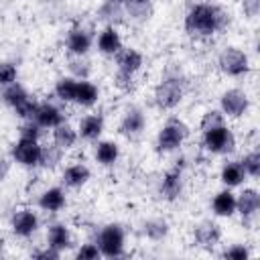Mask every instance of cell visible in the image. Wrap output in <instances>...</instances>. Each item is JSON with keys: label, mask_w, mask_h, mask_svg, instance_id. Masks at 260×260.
Here are the masks:
<instances>
[{"label": "cell", "mask_w": 260, "mask_h": 260, "mask_svg": "<svg viewBox=\"0 0 260 260\" xmlns=\"http://www.w3.org/2000/svg\"><path fill=\"white\" fill-rule=\"evenodd\" d=\"M152 14H154L152 0H126L124 2V20L142 24L150 20Z\"/></svg>", "instance_id": "cell-19"}, {"label": "cell", "mask_w": 260, "mask_h": 260, "mask_svg": "<svg viewBox=\"0 0 260 260\" xmlns=\"http://www.w3.org/2000/svg\"><path fill=\"white\" fill-rule=\"evenodd\" d=\"M187 93V81L181 75H167L152 91V102L158 110H175Z\"/></svg>", "instance_id": "cell-2"}, {"label": "cell", "mask_w": 260, "mask_h": 260, "mask_svg": "<svg viewBox=\"0 0 260 260\" xmlns=\"http://www.w3.org/2000/svg\"><path fill=\"white\" fill-rule=\"evenodd\" d=\"M250 256H252V250L246 244H232L221 252V258H230V260H248Z\"/></svg>", "instance_id": "cell-39"}, {"label": "cell", "mask_w": 260, "mask_h": 260, "mask_svg": "<svg viewBox=\"0 0 260 260\" xmlns=\"http://www.w3.org/2000/svg\"><path fill=\"white\" fill-rule=\"evenodd\" d=\"M10 154H12L14 162H18L20 167L35 169V167H39L41 142H39V140H26V138H18V140L12 144Z\"/></svg>", "instance_id": "cell-8"}, {"label": "cell", "mask_w": 260, "mask_h": 260, "mask_svg": "<svg viewBox=\"0 0 260 260\" xmlns=\"http://www.w3.org/2000/svg\"><path fill=\"white\" fill-rule=\"evenodd\" d=\"M43 128L35 122V120H22L18 126V138H26V140H41Z\"/></svg>", "instance_id": "cell-37"}, {"label": "cell", "mask_w": 260, "mask_h": 260, "mask_svg": "<svg viewBox=\"0 0 260 260\" xmlns=\"http://www.w3.org/2000/svg\"><path fill=\"white\" fill-rule=\"evenodd\" d=\"M211 211L217 217H234L236 215V193L230 187L217 191L211 199Z\"/></svg>", "instance_id": "cell-21"}, {"label": "cell", "mask_w": 260, "mask_h": 260, "mask_svg": "<svg viewBox=\"0 0 260 260\" xmlns=\"http://www.w3.org/2000/svg\"><path fill=\"white\" fill-rule=\"evenodd\" d=\"M169 232H171V225H169V221L162 219V217H150V219H146V221L142 223V234H144V238H148V240H152V242L165 240V238L169 236Z\"/></svg>", "instance_id": "cell-29"}, {"label": "cell", "mask_w": 260, "mask_h": 260, "mask_svg": "<svg viewBox=\"0 0 260 260\" xmlns=\"http://www.w3.org/2000/svg\"><path fill=\"white\" fill-rule=\"evenodd\" d=\"M75 258L77 260H95V258H102V252H100L95 242H85V244H81L77 248Z\"/></svg>", "instance_id": "cell-40"}, {"label": "cell", "mask_w": 260, "mask_h": 260, "mask_svg": "<svg viewBox=\"0 0 260 260\" xmlns=\"http://www.w3.org/2000/svg\"><path fill=\"white\" fill-rule=\"evenodd\" d=\"M258 209H260V193L254 187H244L236 195V213H240L242 223L254 219Z\"/></svg>", "instance_id": "cell-14"}, {"label": "cell", "mask_w": 260, "mask_h": 260, "mask_svg": "<svg viewBox=\"0 0 260 260\" xmlns=\"http://www.w3.org/2000/svg\"><path fill=\"white\" fill-rule=\"evenodd\" d=\"M30 93L26 91V87L22 85V83H18V81H14V83H10V85H6V87H2V93H0V100L12 110V108H16L22 100H26Z\"/></svg>", "instance_id": "cell-31"}, {"label": "cell", "mask_w": 260, "mask_h": 260, "mask_svg": "<svg viewBox=\"0 0 260 260\" xmlns=\"http://www.w3.org/2000/svg\"><path fill=\"white\" fill-rule=\"evenodd\" d=\"M77 140H79L77 128H73L71 124L61 122L59 126H55V128H53V144H55V146H59L63 152H67V150L75 148Z\"/></svg>", "instance_id": "cell-25"}, {"label": "cell", "mask_w": 260, "mask_h": 260, "mask_svg": "<svg viewBox=\"0 0 260 260\" xmlns=\"http://www.w3.org/2000/svg\"><path fill=\"white\" fill-rule=\"evenodd\" d=\"M187 138H189V126L179 118H169L156 134V150L173 152L181 148Z\"/></svg>", "instance_id": "cell-4"}, {"label": "cell", "mask_w": 260, "mask_h": 260, "mask_svg": "<svg viewBox=\"0 0 260 260\" xmlns=\"http://www.w3.org/2000/svg\"><path fill=\"white\" fill-rule=\"evenodd\" d=\"M30 120H35L41 128H51L53 130L55 126H59L61 122H65V114L53 102H39L37 112H35V116Z\"/></svg>", "instance_id": "cell-17"}, {"label": "cell", "mask_w": 260, "mask_h": 260, "mask_svg": "<svg viewBox=\"0 0 260 260\" xmlns=\"http://www.w3.org/2000/svg\"><path fill=\"white\" fill-rule=\"evenodd\" d=\"M71 244H73V236L65 223L57 221V223H51L47 228V246H51L59 252H65L71 248Z\"/></svg>", "instance_id": "cell-22"}, {"label": "cell", "mask_w": 260, "mask_h": 260, "mask_svg": "<svg viewBox=\"0 0 260 260\" xmlns=\"http://www.w3.org/2000/svg\"><path fill=\"white\" fill-rule=\"evenodd\" d=\"M6 175V160L4 158H0V179Z\"/></svg>", "instance_id": "cell-44"}, {"label": "cell", "mask_w": 260, "mask_h": 260, "mask_svg": "<svg viewBox=\"0 0 260 260\" xmlns=\"http://www.w3.org/2000/svg\"><path fill=\"white\" fill-rule=\"evenodd\" d=\"M193 240L203 250L215 248L219 244V240H221V228H219V223H215L211 219H201L199 223L193 225Z\"/></svg>", "instance_id": "cell-11"}, {"label": "cell", "mask_w": 260, "mask_h": 260, "mask_svg": "<svg viewBox=\"0 0 260 260\" xmlns=\"http://www.w3.org/2000/svg\"><path fill=\"white\" fill-rule=\"evenodd\" d=\"M191 2H211V0H191Z\"/></svg>", "instance_id": "cell-46"}, {"label": "cell", "mask_w": 260, "mask_h": 260, "mask_svg": "<svg viewBox=\"0 0 260 260\" xmlns=\"http://www.w3.org/2000/svg\"><path fill=\"white\" fill-rule=\"evenodd\" d=\"M242 12L246 18H256L260 12V0H242Z\"/></svg>", "instance_id": "cell-42"}, {"label": "cell", "mask_w": 260, "mask_h": 260, "mask_svg": "<svg viewBox=\"0 0 260 260\" xmlns=\"http://www.w3.org/2000/svg\"><path fill=\"white\" fill-rule=\"evenodd\" d=\"M37 106H39V102H37L32 95H28V98L22 100L16 108H12V112H14V116L20 118V120H30V118L35 116V112H37Z\"/></svg>", "instance_id": "cell-36"}, {"label": "cell", "mask_w": 260, "mask_h": 260, "mask_svg": "<svg viewBox=\"0 0 260 260\" xmlns=\"http://www.w3.org/2000/svg\"><path fill=\"white\" fill-rule=\"evenodd\" d=\"M63 158V150L55 144H41V156H39V167L45 171H53L59 167Z\"/></svg>", "instance_id": "cell-32"}, {"label": "cell", "mask_w": 260, "mask_h": 260, "mask_svg": "<svg viewBox=\"0 0 260 260\" xmlns=\"http://www.w3.org/2000/svg\"><path fill=\"white\" fill-rule=\"evenodd\" d=\"M18 79V67L12 61H0V87H6Z\"/></svg>", "instance_id": "cell-38"}, {"label": "cell", "mask_w": 260, "mask_h": 260, "mask_svg": "<svg viewBox=\"0 0 260 260\" xmlns=\"http://www.w3.org/2000/svg\"><path fill=\"white\" fill-rule=\"evenodd\" d=\"M89 179H91V171H89V167L83 165V162H71V165H67V167L63 169V173H61V181H63V185L69 187V189H79V187H83Z\"/></svg>", "instance_id": "cell-20"}, {"label": "cell", "mask_w": 260, "mask_h": 260, "mask_svg": "<svg viewBox=\"0 0 260 260\" xmlns=\"http://www.w3.org/2000/svg\"><path fill=\"white\" fill-rule=\"evenodd\" d=\"M93 156H95V160L102 167H112L120 158V146L114 140H98L95 150H93Z\"/></svg>", "instance_id": "cell-26"}, {"label": "cell", "mask_w": 260, "mask_h": 260, "mask_svg": "<svg viewBox=\"0 0 260 260\" xmlns=\"http://www.w3.org/2000/svg\"><path fill=\"white\" fill-rule=\"evenodd\" d=\"M30 256L32 258H39V260H57V258H61V252L55 250V248H51V246H47L43 250H35Z\"/></svg>", "instance_id": "cell-43"}, {"label": "cell", "mask_w": 260, "mask_h": 260, "mask_svg": "<svg viewBox=\"0 0 260 260\" xmlns=\"http://www.w3.org/2000/svg\"><path fill=\"white\" fill-rule=\"evenodd\" d=\"M201 146L209 154H230L236 150V136L228 124L201 132Z\"/></svg>", "instance_id": "cell-6"}, {"label": "cell", "mask_w": 260, "mask_h": 260, "mask_svg": "<svg viewBox=\"0 0 260 260\" xmlns=\"http://www.w3.org/2000/svg\"><path fill=\"white\" fill-rule=\"evenodd\" d=\"M223 124H225V116L219 110L211 108V110L203 112V116L199 120V130L205 132V130H211V128H217V126H223Z\"/></svg>", "instance_id": "cell-35"}, {"label": "cell", "mask_w": 260, "mask_h": 260, "mask_svg": "<svg viewBox=\"0 0 260 260\" xmlns=\"http://www.w3.org/2000/svg\"><path fill=\"white\" fill-rule=\"evenodd\" d=\"M104 128H106V122H104L102 114H87L79 120L77 134H79V138H83L87 142H98L100 136L104 134Z\"/></svg>", "instance_id": "cell-18"}, {"label": "cell", "mask_w": 260, "mask_h": 260, "mask_svg": "<svg viewBox=\"0 0 260 260\" xmlns=\"http://www.w3.org/2000/svg\"><path fill=\"white\" fill-rule=\"evenodd\" d=\"M232 24V14L215 2H193L185 12V32L193 39H209Z\"/></svg>", "instance_id": "cell-1"}, {"label": "cell", "mask_w": 260, "mask_h": 260, "mask_svg": "<svg viewBox=\"0 0 260 260\" xmlns=\"http://www.w3.org/2000/svg\"><path fill=\"white\" fill-rule=\"evenodd\" d=\"M134 77H136V75H128V73L116 71V75H114V85H116L118 89H122V91H132L134 85H136Z\"/></svg>", "instance_id": "cell-41"}, {"label": "cell", "mask_w": 260, "mask_h": 260, "mask_svg": "<svg viewBox=\"0 0 260 260\" xmlns=\"http://www.w3.org/2000/svg\"><path fill=\"white\" fill-rule=\"evenodd\" d=\"M124 2L126 0H102L98 6V20L106 22V24H114L124 20Z\"/></svg>", "instance_id": "cell-24"}, {"label": "cell", "mask_w": 260, "mask_h": 260, "mask_svg": "<svg viewBox=\"0 0 260 260\" xmlns=\"http://www.w3.org/2000/svg\"><path fill=\"white\" fill-rule=\"evenodd\" d=\"M219 181L225 185V187H240L244 181H246V173L240 165V160H228L221 165L219 169Z\"/></svg>", "instance_id": "cell-27"}, {"label": "cell", "mask_w": 260, "mask_h": 260, "mask_svg": "<svg viewBox=\"0 0 260 260\" xmlns=\"http://www.w3.org/2000/svg\"><path fill=\"white\" fill-rule=\"evenodd\" d=\"M95 244L104 258H120L126 248V232L120 223H106L98 232Z\"/></svg>", "instance_id": "cell-5"}, {"label": "cell", "mask_w": 260, "mask_h": 260, "mask_svg": "<svg viewBox=\"0 0 260 260\" xmlns=\"http://www.w3.org/2000/svg\"><path fill=\"white\" fill-rule=\"evenodd\" d=\"M217 69L228 77H244L250 73L252 63L244 49L240 47H225L217 55Z\"/></svg>", "instance_id": "cell-3"}, {"label": "cell", "mask_w": 260, "mask_h": 260, "mask_svg": "<svg viewBox=\"0 0 260 260\" xmlns=\"http://www.w3.org/2000/svg\"><path fill=\"white\" fill-rule=\"evenodd\" d=\"M65 47H67V53L69 55H87L89 49L93 47V35L89 28L77 24V26H71L67 37H65Z\"/></svg>", "instance_id": "cell-10"}, {"label": "cell", "mask_w": 260, "mask_h": 260, "mask_svg": "<svg viewBox=\"0 0 260 260\" xmlns=\"http://www.w3.org/2000/svg\"><path fill=\"white\" fill-rule=\"evenodd\" d=\"M114 59H116V71H122V73H128V75H136L144 65L142 53L134 47H122L114 55Z\"/></svg>", "instance_id": "cell-15"}, {"label": "cell", "mask_w": 260, "mask_h": 260, "mask_svg": "<svg viewBox=\"0 0 260 260\" xmlns=\"http://www.w3.org/2000/svg\"><path fill=\"white\" fill-rule=\"evenodd\" d=\"M2 254H4V238L0 236V256H2Z\"/></svg>", "instance_id": "cell-45"}, {"label": "cell", "mask_w": 260, "mask_h": 260, "mask_svg": "<svg viewBox=\"0 0 260 260\" xmlns=\"http://www.w3.org/2000/svg\"><path fill=\"white\" fill-rule=\"evenodd\" d=\"M100 100V89L95 83H91L89 79H79L77 81V91H75V102L81 108H91L95 106Z\"/></svg>", "instance_id": "cell-28"}, {"label": "cell", "mask_w": 260, "mask_h": 260, "mask_svg": "<svg viewBox=\"0 0 260 260\" xmlns=\"http://www.w3.org/2000/svg\"><path fill=\"white\" fill-rule=\"evenodd\" d=\"M160 197L167 201H177L183 193V165H175L160 179Z\"/></svg>", "instance_id": "cell-13"}, {"label": "cell", "mask_w": 260, "mask_h": 260, "mask_svg": "<svg viewBox=\"0 0 260 260\" xmlns=\"http://www.w3.org/2000/svg\"><path fill=\"white\" fill-rule=\"evenodd\" d=\"M39 215L35 209L30 207H22V209H16L12 215H10V230L16 238H30L37 230H39Z\"/></svg>", "instance_id": "cell-9"}, {"label": "cell", "mask_w": 260, "mask_h": 260, "mask_svg": "<svg viewBox=\"0 0 260 260\" xmlns=\"http://www.w3.org/2000/svg\"><path fill=\"white\" fill-rule=\"evenodd\" d=\"M95 45H98V51H100L102 55H106V57H114V55L124 47L122 35H120V30H118L114 24H106V26L98 32Z\"/></svg>", "instance_id": "cell-16"}, {"label": "cell", "mask_w": 260, "mask_h": 260, "mask_svg": "<svg viewBox=\"0 0 260 260\" xmlns=\"http://www.w3.org/2000/svg\"><path fill=\"white\" fill-rule=\"evenodd\" d=\"M144 128H146V114L136 106L128 108L122 114L120 124H118V132L126 138H136L138 134H142Z\"/></svg>", "instance_id": "cell-12"}, {"label": "cell", "mask_w": 260, "mask_h": 260, "mask_svg": "<svg viewBox=\"0 0 260 260\" xmlns=\"http://www.w3.org/2000/svg\"><path fill=\"white\" fill-rule=\"evenodd\" d=\"M69 71L75 79H87L91 71V61L85 55H69Z\"/></svg>", "instance_id": "cell-33"}, {"label": "cell", "mask_w": 260, "mask_h": 260, "mask_svg": "<svg viewBox=\"0 0 260 260\" xmlns=\"http://www.w3.org/2000/svg\"><path fill=\"white\" fill-rule=\"evenodd\" d=\"M250 110V95L242 87H230L219 95V112L225 118L238 120Z\"/></svg>", "instance_id": "cell-7"}, {"label": "cell", "mask_w": 260, "mask_h": 260, "mask_svg": "<svg viewBox=\"0 0 260 260\" xmlns=\"http://www.w3.org/2000/svg\"><path fill=\"white\" fill-rule=\"evenodd\" d=\"M65 205H67V197L61 187H49L39 195V207L47 213H57Z\"/></svg>", "instance_id": "cell-23"}, {"label": "cell", "mask_w": 260, "mask_h": 260, "mask_svg": "<svg viewBox=\"0 0 260 260\" xmlns=\"http://www.w3.org/2000/svg\"><path fill=\"white\" fill-rule=\"evenodd\" d=\"M240 165H242L246 177L256 179V177L260 175V152H258L256 148L250 150V152H246V154L240 158Z\"/></svg>", "instance_id": "cell-34"}, {"label": "cell", "mask_w": 260, "mask_h": 260, "mask_svg": "<svg viewBox=\"0 0 260 260\" xmlns=\"http://www.w3.org/2000/svg\"><path fill=\"white\" fill-rule=\"evenodd\" d=\"M77 81L71 75H63L55 81V95L63 104H73L75 102V91H77Z\"/></svg>", "instance_id": "cell-30"}]
</instances>
